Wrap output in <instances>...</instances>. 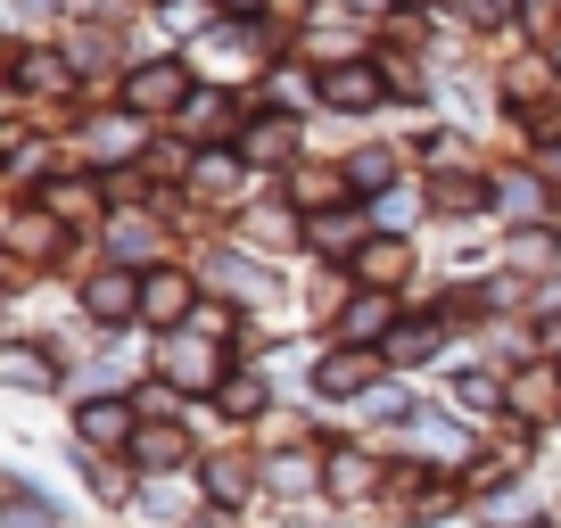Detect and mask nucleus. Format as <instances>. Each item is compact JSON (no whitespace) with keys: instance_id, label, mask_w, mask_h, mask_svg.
I'll return each mask as SVG.
<instances>
[{"instance_id":"10","label":"nucleus","mask_w":561,"mask_h":528,"mask_svg":"<svg viewBox=\"0 0 561 528\" xmlns=\"http://www.w3.org/2000/svg\"><path fill=\"white\" fill-rule=\"evenodd\" d=\"M289 141H298V133H289V124H256V133H248V158H289Z\"/></svg>"},{"instance_id":"14","label":"nucleus","mask_w":561,"mask_h":528,"mask_svg":"<svg viewBox=\"0 0 561 528\" xmlns=\"http://www.w3.org/2000/svg\"><path fill=\"white\" fill-rule=\"evenodd\" d=\"M371 215H380V223H413L421 198H413V191H380V198H371Z\"/></svg>"},{"instance_id":"18","label":"nucleus","mask_w":561,"mask_h":528,"mask_svg":"<svg viewBox=\"0 0 561 528\" xmlns=\"http://www.w3.org/2000/svg\"><path fill=\"white\" fill-rule=\"evenodd\" d=\"M455 397H462V405H495V380H488V371H471V380H455Z\"/></svg>"},{"instance_id":"21","label":"nucleus","mask_w":561,"mask_h":528,"mask_svg":"<svg viewBox=\"0 0 561 528\" xmlns=\"http://www.w3.org/2000/svg\"><path fill=\"white\" fill-rule=\"evenodd\" d=\"M18 9H58V0H18Z\"/></svg>"},{"instance_id":"19","label":"nucleus","mask_w":561,"mask_h":528,"mask_svg":"<svg viewBox=\"0 0 561 528\" xmlns=\"http://www.w3.org/2000/svg\"><path fill=\"white\" fill-rule=\"evenodd\" d=\"M339 487L364 495V487H371V462H364V455H347V462H339Z\"/></svg>"},{"instance_id":"16","label":"nucleus","mask_w":561,"mask_h":528,"mask_svg":"<svg viewBox=\"0 0 561 528\" xmlns=\"http://www.w3.org/2000/svg\"><path fill=\"white\" fill-rule=\"evenodd\" d=\"M314 240H322V248H355V240H364V231H355L347 215H322V223H314Z\"/></svg>"},{"instance_id":"5","label":"nucleus","mask_w":561,"mask_h":528,"mask_svg":"<svg viewBox=\"0 0 561 528\" xmlns=\"http://www.w3.org/2000/svg\"><path fill=\"white\" fill-rule=\"evenodd\" d=\"M83 438H91V446H116V438H133V413H124L116 397H100V405H83Z\"/></svg>"},{"instance_id":"23","label":"nucleus","mask_w":561,"mask_h":528,"mask_svg":"<svg viewBox=\"0 0 561 528\" xmlns=\"http://www.w3.org/2000/svg\"><path fill=\"white\" fill-rule=\"evenodd\" d=\"M231 9H248V0H231Z\"/></svg>"},{"instance_id":"22","label":"nucleus","mask_w":561,"mask_h":528,"mask_svg":"<svg viewBox=\"0 0 561 528\" xmlns=\"http://www.w3.org/2000/svg\"><path fill=\"white\" fill-rule=\"evenodd\" d=\"M355 9H364V18H371V9H380V0H355Z\"/></svg>"},{"instance_id":"4","label":"nucleus","mask_w":561,"mask_h":528,"mask_svg":"<svg viewBox=\"0 0 561 528\" xmlns=\"http://www.w3.org/2000/svg\"><path fill=\"white\" fill-rule=\"evenodd\" d=\"M322 100L331 107H371L380 100V74L371 67H339V74H322Z\"/></svg>"},{"instance_id":"15","label":"nucleus","mask_w":561,"mask_h":528,"mask_svg":"<svg viewBox=\"0 0 561 528\" xmlns=\"http://www.w3.org/2000/svg\"><path fill=\"white\" fill-rule=\"evenodd\" d=\"M182 455V429H149V438H140V462H174Z\"/></svg>"},{"instance_id":"1","label":"nucleus","mask_w":561,"mask_h":528,"mask_svg":"<svg viewBox=\"0 0 561 528\" xmlns=\"http://www.w3.org/2000/svg\"><path fill=\"white\" fill-rule=\"evenodd\" d=\"M165 380H174V388H207L215 380V347L198 331H182L174 347H165Z\"/></svg>"},{"instance_id":"11","label":"nucleus","mask_w":561,"mask_h":528,"mask_svg":"<svg viewBox=\"0 0 561 528\" xmlns=\"http://www.w3.org/2000/svg\"><path fill=\"white\" fill-rule=\"evenodd\" d=\"M91 149H100V158H124V149H133V124H124V116L91 124Z\"/></svg>"},{"instance_id":"17","label":"nucleus","mask_w":561,"mask_h":528,"mask_svg":"<svg viewBox=\"0 0 561 528\" xmlns=\"http://www.w3.org/2000/svg\"><path fill=\"white\" fill-rule=\"evenodd\" d=\"M380 322H388V306H380V298H364V306H355V314H347V331H355V338H371V331H380Z\"/></svg>"},{"instance_id":"9","label":"nucleus","mask_w":561,"mask_h":528,"mask_svg":"<svg viewBox=\"0 0 561 528\" xmlns=\"http://www.w3.org/2000/svg\"><path fill=\"white\" fill-rule=\"evenodd\" d=\"M364 282H371V289L404 282V248H364Z\"/></svg>"},{"instance_id":"12","label":"nucleus","mask_w":561,"mask_h":528,"mask_svg":"<svg viewBox=\"0 0 561 528\" xmlns=\"http://www.w3.org/2000/svg\"><path fill=\"white\" fill-rule=\"evenodd\" d=\"M207 487H215V504H240V495H248V471H240V462H215Z\"/></svg>"},{"instance_id":"3","label":"nucleus","mask_w":561,"mask_h":528,"mask_svg":"<svg viewBox=\"0 0 561 528\" xmlns=\"http://www.w3.org/2000/svg\"><path fill=\"white\" fill-rule=\"evenodd\" d=\"M124 100L133 107H182V67H140L133 83H124Z\"/></svg>"},{"instance_id":"13","label":"nucleus","mask_w":561,"mask_h":528,"mask_svg":"<svg viewBox=\"0 0 561 528\" xmlns=\"http://www.w3.org/2000/svg\"><path fill=\"white\" fill-rule=\"evenodd\" d=\"M306 479H314V462H306V455H280L273 462V487L280 495H306Z\"/></svg>"},{"instance_id":"8","label":"nucleus","mask_w":561,"mask_h":528,"mask_svg":"<svg viewBox=\"0 0 561 528\" xmlns=\"http://www.w3.org/2000/svg\"><path fill=\"white\" fill-rule=\"evenodd\" d=\"M388 355H397V364H421V355H438V322H413V331H397V338H388Z\"/></svg>"},{"instance_id":"7","label":"nucleus","mask_w":561,"mask_h":528,"mask_svg":"<svg viewBox=\"0 0 561 528\" xmlns=\"http://www.w3.org/2000/svg\"><path fill=\"white\" fill-rule=\"evenodd\" d=\"M182 298H191V282H182V273H158V282H140V306H149V314H182Z\"/></svg>"},{"instance_id":"2","label":"nucleus","mask_w":561,"mask_h":528,"mask_svg":"<svg viewBox=\"0 0 561 528\" xmlns=\"http://www.w3.org/2000/svg\"><path fill=\"white\" fill-rule=\"evenodd\" d=\"M83 306H91L100 322H124V314L140 306V289H133V273H100V282L83 289Z\"/></svg>"},{"instance_id":"6","label":"nucleus","mask_w":561,"mask_h":528,"mask_svg":"<svg viewBox=\"0 0 561 528\" xmlns=\"http://www.w3.org/2000/svg\"><path fill=\"white\" fill-rule=\"evenodd\" d=\"M364 371H371L364 355H331V364L314 371V388H322V397H355V388H364Z\"/></svg>"},{"instance_id":"20","label":"nucleus","mask_w":561,"mask_h":528,"mask_svg":"<svg viewBox=\"0 0 561 528\" xmlns=\"http://www.w3.org/2000/svg\"><path fill=\"white\" fill-rule=\"evenodd\" d=\"M207 18V0H165V25H198Z\"/></svg>"}]
</instances>
